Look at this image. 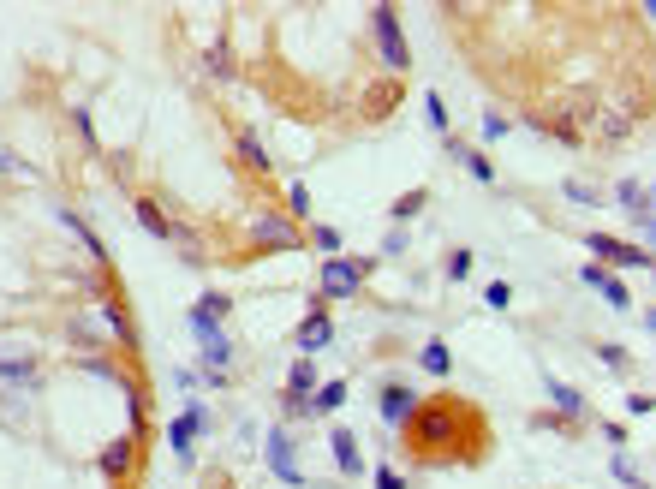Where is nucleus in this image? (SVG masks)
Returning a JSON list of instances; mask_svg holds the SVG:
<instances>
[{
  "label": "nucleus",
  "instance_id": "1",
  "mask_svg": "<svg viewBox=\"0 0 656 489\" xmlns=\"http://www.w3.org/2000/svg\"><path fill=\"white\" fill-rule=\"evenodd\" d=\"M371 269H376V257H328L323 263V299H352Z\"/></svg>",
  "mask_w": 656,
  "mask_h": 489
},
{
  "label": "nucleus",
  "instance_id": "2",
  "mask_svg": "<svg viewBox=\"0 0 656 489\" xmlns=\"http://www.w3.org/2000/svg\"><path fill=\"white\" fill-rule=\"evenodd\" d=\"M371 24H376V54H382V66H394V72H406V36H400V18L388 13V6H376L371 13Z\"/></svg>",
  "mask_w": 656,
  "mask_h": 489
},
{
  "label": "nucleus",
  "instance_id": "3",
  "mask_svg": "<svg viewBox=\"0 0 656 489\" xmlns=\"http://www.w3.org/2000/svg\"><path fill=\"white\" fill-rule=\"evenodd\" d=\"M585 244L597 251L603 269H651V251H644V244H621V239H609V233H591Z\"/></svg>",
  "mask_w": 656,
  "mask_h": 489
},
{
  "label": "nucleus",
  "instance_id": "4",
  "mask_svg": "<svg viewBox=\"0 0 656 489\" xmlns=\"http://www.w3.org/2000/svg\"><path fill=\"white\" fill-rule=\"evenodd\" d=\"M209 430V406H186V412L173 417V430H168V447L179 454V460H191V442Z\"/></svg>",
  "mask_w": 656,
  "mask_h": 489
},
{
  "label": "nucleus",
  "instance_id": "5",
  "mask_svg": "<svg viewBox=\"0 0 656 489\" xmlns=\"http://www.w3.org/2000/svg\"><path fill=\"white\" fill-rule=\"evenodd\" d=\"M251 233L263 239V251H293V244H304V233L293 227L286 216H257V221H251Z\"/></svg>",
  "mask_w": 656,
  "mask_h": 489
},
{
  "label": "nucleus",
  "instance_id": "6",
  "mask_svg": "<svg viewBox=\"0 0 656 489\" xmlns=\"http://www.w3.org/2000/svg\"><path fill=\"white\" fill-rule=\"evenodd\" d=\"M579 281H585L591 292H603V299H609L614 311H632V292L621 287V281H614V269H603V263H585V269H579Z\"/></svg>",
  "mask_w": 656,
  "mask_h": 489
},
{
  "label": "nucleus",
  "instance_id": "7",
  "mask_svg": "<svg viewBox=\"0 0 656 489\" xmlns=\"http://www.w3.org/2000/svg\"><path fill=\"white\" fill-rule=\"evenodd\" d=\"M376 412H382V424H394V430H400V424L418 412V394L406 388V382H388V388L376 394Z\"/></svg>",
  "mask_w": 656,
  "mask_h": 489
},
{
  "label": "nucleus",
  "instance_id": "8",
  "mask_svg": "<svg viewBox=\"0 0 656 489\" xmlns=\"http://www.w3.org/2000/svg\"><path fill=\"white\" fill-rule=\"evenodd\" d=\"M269 465H275L281 484H304V465H299V454H293V436L286 430H269Z\"/></svg>",
  "mask_w": 656,
  "mask_h": 489
},
{
  "label": "nucleus",
  "instance_id": "9",
  "mask_svg": "<svg viewBox=\"0 0 656 489\" xmlns=\"http://www.w3.org/2000/svg\"><path fill=\"white\" fill-rule=\"evenodd\" d=\"M316 394V364L311 359H299L293 370H286V394H281V406L286 412H304V400Z\"/></svg>",
  "mask_w": 656,
  "mask_h": 489
},
{
  "label": "nucleus",
  "instance_id": "10",
  "mask_svg": "<svg viewBox=\"0 0 656 489\" xmlns=\"http://www.w3.org/2000/svg\"><path fill=\"white\" fill-rule=\"evenodd\" d=\"M328 454H334V465H341L346 477L364 472V447H358V436H352V430H328Z\"/></svg>",
  "mask_w": 656,
  "mask_h": 489
},
{
  "label": "nucleus",
  "instance_id": "11",
  "mask_svg": "<svg viewBox=\"0 0 656 489\" xmlns=\"http://www.w3.org/2000/svg\"><path fill=\"white\" fill-rule=\"evenodd\" d=\"M614 203L639 221V233H651V191H644V179H627V186L614 191Z\"/></svg>",
  "mask_w": 656,
  "mask_h": 489
},
{
  "label": "nucleus",
  "instance_id": "12",
  "mask_svg": "<svg viewBox=\"0 0 656 489\" xmlns=\"http://www.w3.org/2000/svg\"><path fill=\"white\" fill-rule=\"evenodd\" d=\"M328 340H334V322H328V311H311V317H304V329H299V352L311 359V352H323Z\"/></svg>",
  "mask_w": 656,
  "mask_h": 489
},
{
  "label": "nucleus",
  "instance_id": "13",
  "mask_svg": "<svg viewBox=\"0 0 656 489\" xmlns=\"http://www.w3.org/2000/svg\"><path fill=\"white\" fill-rule=\"evenodd\" d=\"M543 388H549V400L561 406V417H591L585 394H579V388H567V382H561V376H543Z\"/></svg>",
  "mask_w": 656,
  "mask_h": 489
},
{
  "label": "nucleus",
  "instance_id": "14",
  "mask_svg": "<svg viewBox=\"0 0 656 489\" xmlns=\"http://www.w3.org/2000/svg\"><path fill=\"white\" fill-rule=\"evenodd\" d=\"M138 221H143L150 233H156V239H173V244H179V227H173V221L161 216V203H156V197H138Z\"/></svg>",
  "mask_w": 656,
  "mask_h": 489
},
{
  "label": "nucleus",
  "instance_id": "15",
  "mask_svg": "<svg viewBox=\"0 0 656 489\" xmlns=\"http://www.w3.org/2000/svg\"><path fill=\"white\" fill-rule=\"evenodd\" d=\"M131 460H138V436H126V442L108 447V454H101V472H108V477H126Z\"/></svg>",
  "mask_w": 656,
  "mask_h": 489
},
{
  "label": "nucleus",
  "instance_id": "16",
  "mask_svg": "<svg viewBox=\"0 0 656 489\" xmlns=\"http://www.w3.org/2000/svg\"><path fill=\"white\" fill-rule=\"evenodd\" d=\"M346 406V382H323V388L304 400V412H316V417H328V412H341Z\"/></svg>",
  "mask_w": 656,
  "mask_h": 489
},
{
  "label": "nucleus",
  "instance_id": "17",
  "mask_svg": "<svg viewBox=\"0 0 656 489\" xmlns=\"http://www.w3.org/2000/svg\"><path fill=\"white\" fill-rule=\"evenodd\" d=\"M418 364H424V370H429V376H448V370H454V352H448V346H442V340H429V346H424V352H418Z\"/></svg>",
  "mask_w": 656,
  "mask_h": 489
},
{
  "label": "nucleus",
  "instance_id": "18",
  "mask_svg": "<svg viewBox=\"0 0 656 489\" xmlns=\"http://www.w3.org/2000/svg\"><path fill=\"white\" fill-rule=\"evenodd\" d=\"M227 311H233V299H227V292H203V299L191 304V317H209V322H221Z\"/></svg>",
  "mask_w": 656,
  "mask_h": 489
},
{
  "label": "nucleus",
  "instance_id": "19",
  "mask_svg": "<svg viewBox=\"0 0 656 489\" xmlns=\"http://www.w3.org/2000/svg\"><path fill=\"white\" fill-rule=\"evenodd\" d=\"M459 161H466V173L471 179H484V186H496V168H489V156H471V149H459V144H448Z\"/></svg>",
  "mask_w": 656,
  "mask_h": 489
},
{
  "label": "nucleus",
  "instance_id": "20",
  "mask_svg": "<svg viewBox=\"0 0 656 489\" xmlns=\"http://www.w3.org/2000/svg\"><path fill=\"white\" fill-rule=\"evenodd\" d=\"M507 131H514V120L501 114V108H484V144H501Z\"/></svg>",
  "mask_w": 656,
  "mask_h": 489
},
{
  "label": "nucleus",
  "instance_id": "21",
  "mask_svg": "<svg viewBox=\"0 0 656 489\" xmlns=\"http://www.w3.org/2000/svg\"><path fill=\"white\" fill-rule=\"evenodd\" d=\"M424 120L442 131V138H448V126H454V114H448V101H442V96H424Z\"/></svg>",
  "mask_w": 656,
  "mask_h": 489
},
{
  "label": "nucleus",
  "instance_id": "22",
  "mask_svg": "<svg viewBox=\"0 0 656 489\" xmlns=\"http://www.w3.org/2000/svg\"><path fill=\"white\" fill-rule=\"evenodd\" d=\"M311 244L323 251V257H341V233H334V227H323V221L311 227Z\"/></svg>",
  "mask_w": 656,
  "mask_h": 489
},
{
  "label": "nucleus",
  "instance_id": "23",
  "mask_svg": "<svg viewBox=\"0 0 656 489\" xmlns=\"http://www.w3.org/2000/svg\"><path fill=\"white\" fill-rule=\"evenodd\" d=\"M424 203H429V191H406V197L394 203V227H400V221H412L418 209H424Z\"/></svg>",
  "mask_w": 656,
  "mask_h": 489
},
{
  "label": "nucleus",
  "instance_id": "24",
  "mask_svg": "<svg viewBox=\"0 0 656 489\" xmlns=\"http://www.w3.org/2000/svg\"><path fill=\"white\" fill-rule=\"evenodd\" d=\"M286 216H299V221L311 216V191H304L299 179H293V186H286Z\"/></svg>",
  "mask_w": 656,
  "mask_h": 489
},
{
  "label": "nucleus",
  "instance_id": "25",
  "mask_svg": "<svg viewBox=\"0 0 656 489\" xmlns=\"http://www.w3.org/2000/svg\"><path fill=\"white\" fill-rule=\"evenodd\" d=\"M203 72H209V78H227V72H233V60H227V48H221V43L203 54Z\"/></svg>",
  "mask_w": 656,
  "mask_h": 489
},
{
  "label": "nucleus",
  "instance_id": "26",
  "mask_svg": "<svg viewBox=\"0 0 656 489\" xmlns=\"http://www.w3.org/2000/svg\"><path fill=\"white\" fill-rule=\"evenodd\" d=\"M239 156H245V161H251V168H257V173H263V168H269V149H263V144H257V138H251V131H245V138H239Z\"/></svg>",
  "mask_w": 656,
  "mask_h": 489
},
{
  "label": "nucleus",
  "instance_id": "27",
  "mask_svg": "<svg viewBox=\"0 0 656 489\" xmlns=\"http://www.w3.org/2000/svg\"><path fill=\"white\" fill-rule=\"evenodd\" d=\"M627 131H632V120H627V114H609V120H603V138H609V144H621Z\"/></svg>",
  "mask_w": 656,
  "mask_h": 489
},
{
  "label": "nucleus",
  "instance_id": "28",
  "mask_svg": "<svg viewBox=\"0 0 656 489\" xmlns=\"http://www.w3.org/2000/svg\"><path fill=\"white\" fill-rule=\"evenodd\" d=\"M507 299H514L507 281H489V287H484V304H496V311H507Z\"/></svg>",
  "mask_w": 656,
  "mask_h": 489
},
{
  "label": "nucleus",
  "instance_id": "29",
  "mask_svg": "<svg viewBox=\"0 0 656 489\" xmlns=\"http://www.w3.org/2000/svg\"><path fill=\"white\" fill-rule=\"evenodd\" d=\"M614 477H621V484H627V489H651V484H644L639 472H632V460H627V454H621V460H614Z\"/></svg>",
  "mask_w": 656,
  "mask_h": 489
},
{
  "label": "nucleus",
  "instance_id": "30",
  "mask_svg": "<svg viewBox=\"0 0 656 489\" xmlns=\"http://www.w3.org/2000/svg\"><path fill=\"white\" fill-rule=\"evenodd\" d=\"M406 244H412V239H406V227H388V239H382V257H400Z\"/></svg>",
  "mask_w": 656,
  "mask_h": 489
},
{
  "label": "nucleus",
  "instance_id": "31",
  "mask_svg": "<svg viewBox=\"0 0 656 489\" xmlns=\"http://www.w3.org/2000/svg\"><path fill=\"white\" fill-rule=\"evenodd\" d=\"M471 274V251H454V257H448V281H466Z\"/></svg>",
  "mask_w": 656,
  "mask_h": 489
},
{
  "label": "nucleus",
  "instance_id": "32",
  "mask_svg": "<svg viewBox=\"0 0 656 489\" xmlns=\"http://www.w3.org/2000/svg\"><path fill=\"white\" fill-rule=\"evenodd\" d=\"M376 489H406V477H400L394 465H376Z\"/></svg>",
  "mask_w": 656,
  "mask_h": 489
},
{
  "label": "nucleus",
  "instance_id": "33",
  "mask_svg": "<svg viewBox=\"0 0 656 489\" xmlns=\"http://www.w3.org/2000/svg\"><path fill=\"white\" fill-rule=\"evenodd\" d=\"M567 203H597V191L579 186V179H567Z\"/></svg>",
  "mask_w": 656,
  "mask_h": 489
}]
</instances>
